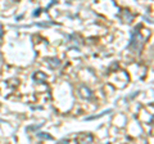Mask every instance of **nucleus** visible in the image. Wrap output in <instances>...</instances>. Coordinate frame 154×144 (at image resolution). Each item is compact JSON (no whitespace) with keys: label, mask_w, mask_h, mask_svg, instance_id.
I'll use <instances>...</instances> for the list:
<instances>
[{"label":"nucleus","mask_w":154,"mask_h":144,"mask_svg":"<svg viewBox=\"0 0 154 144\" xmlns=\"http://www.w3.org/2000/svg\"><path fill=\"white\" fill-rule=\"evenodd\" d=\"M140 27L141 26H136L134 30H131V36H130V42H128V49L136 53L140 52L143 49V45L145 44V37L141 35Z\"/></svg>","instance_id":"f257e3e1"},{"label":"nucleus","mask_w":154,"mask_h":144,"mask_svg":"<svg viewBox=\"0 0 154 144\" xmlns=\"http://www.w3.org/2000/svg\"><path fill=\"white\" fill-rule=\"evenodd\" d=\"M123 13L126 14V16H125V17H122L123 22H125V23H131V22H132V16H131V14H130L127 11H125Z\"/></svg>","instance_id":"20e7f679"},{"label":"nucleus","mask_w":154,"mask_h":144,"mask_svg":"<svg viewBox=\"0 0 154 144\" xmlns=\"http://www.w3.org/2000/svg\"><path fill=\"white\" fill-rule=\"evenodd\" d=\"M41 126H42V124H38L37 126H36V125H32V126H28L27 127V131H30V130H37V129H40Z\"/></svg>","instance_id":"423d86ee"},{"label":"nucleus","mask_w":154,"mask_h":144,"mask_svg":"<svg viewBox=\"0 0 154 144\" xmlns=\"http://www.w3.org/2000/svg\"><path fill=\"white\" fill-rule=\"evenodd\" d=\"M33 80H36V83H46V75L42 74V72H36V74H33Z\"/></svg>","instance_id":"f03ea898"},{"label":"nucleus","mask_w":154,"mask_h":144,"mask_svg":"<svg viewBox=\"0 0 154 144\" xmlns=\"http://www.w3.org/2000/svg\"><path fill=\"white\" fill-rule=\"evenodd\" d=\"M48 63H49L51 68H57V67L60 64V61L58 58H50V59H48Z\"/></svg>","instance_id":"7ed1b4c3"},{"label":"nucleus","mask_w":154,"mask_h":144,"mask_svg":"<svg viewBox=\"0 0 154 144\" xmlns=\"http://www.w3.org/2000/svg\"><path fill=\"white\" fill-rule=\"evenodd\" d=\"M37 136L41 139H48V140H53V136L49 134H42V133H37Z\"/></svg>","instance_id":"39448f33"}]
</instances>
